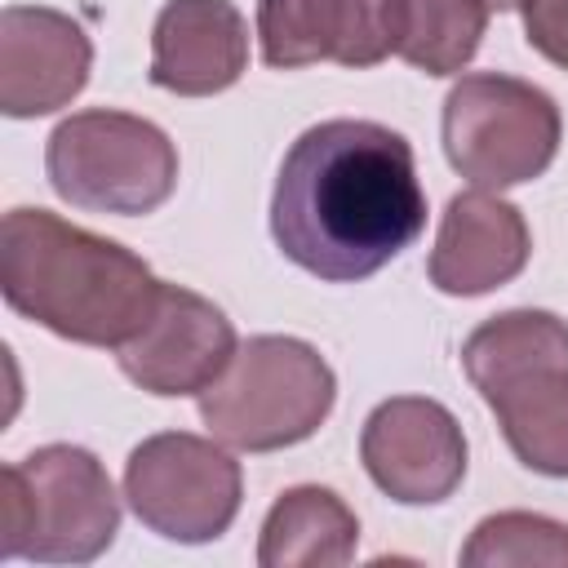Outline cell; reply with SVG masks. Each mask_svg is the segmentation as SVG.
I'll return each instance as SVG.
<instances>
[{
	"mask_svg": "<svg viewBox=\"0 0 568 568\" xmlns=\"http://www.w3.org/2000/svg\"><path fill=\"white\" fill-rule=\"evenodd\" d=\"M426 226L413 146L377 120H324L306 129L275 178L271 235L288 262L355 284L399 257Z\"/></svg>",
	"mask_w": 568,
	"mask_h": 568,
	"instance_id": "obj_1",
	"label": "cell"
},
{
	"mask_svg": "<svg viewBox=\"0 0 568 568\" xmlns=\"http://www.w3.org/2000/svg\"><path fill=\"white\" fill-rule=\"evenodd\" d=\"M0 293L40 328L120 351L146 328L164 280L124 244L49 209H9L0 222Z\"/></svg>",
	"mask_w": 568,
	"mask_h": 568,
	"instance_id": "obj_2",
	"label": "cell"
},
{
	"mask_svg": "<svg viewBox=\"0 0 568 568\" xmlns=\"http://www.w3.org/2000/svg\"><path fill=\"white\" fill-rule=\"evenodd\" d=\"M462 368L510 453L537 475L568 479V324L532 306L501 311L466 337Z\"/></svg>",
	"mask_w": 568,
	"mask_h": 568,
	"instance_id": "obj_3",
	"label": "cell"
},
{
	"mask_svg": "<svg viewBox=\"0 0 568 568\" xmlns=\"http://www.w3.org/2000/svg\"><path fill=\"white\" fill-rule=\"evenodd\" d=\"M120 532L106 466L75 444H44L0 470V555L89 564Z\"/></svg>",
	"mask_w": 568,
	"mask_h": 568,
	"instance_id": "obj_4",
	"label": "cell"
},
{
	"mask_svg": "<svg viewBox=\"0 0 568 568\" xmlns=\"http://www.w3.org/2000/svg\"><path fill=\"white\" fill-rule=\"evenodd\" d=\"M333 399L337 377L311 342L262 333L235 351L209 390H200V422L226 448L275 453L311 439L333 413Z\"/></svg>",
	"mask_w": 568,
	"mask_h": 568,
	"instance_id": "obj_5",
	"label": "cell"
},
{
	"mask_svg": "<svg viewBox=\"0 0 568 568\" xmlns=\"http://www.w3.org/2000/svg\"><path fill=\"white\" fill-rule=\"evenodd\" d=\"M49 186L89 213L142 217L178 186V146L169 133L129 111H75L44 146Z\"/></svg>",
	"mask_w": 568,
	"mask_h": 568,
	"instance_id": "obj_6",
	"label": "cell"
},
{
	"mask_svg": "<svg viewBox=\"0 0 568 568\" xmlns=\"http://www.w3.org/2000/svg\"><path fill=\"white\" fill-rule=\"evenodd\" d=\"M559 106L546 89L475 71L444 98V155L479 191H506L550 169L559 151Z\"/></svg>",
	"mask_w": 568,
	"mask_h": 568,
	"instance_id": "obj_7",
	"label": "cell"
},
{
	"mask_svg": "<svg viewBox=\"0 0 568 568\" xmlns=\"http://www.w3.org/2000/svg\"><path fill=\"white\" fill-rule=\"evenodd\" d=\"M124 497L151 532L200 546L235 524L244 475L222 439L164 430L129 453Z\"/></svg>",
	"mask_w": 568,
	"mask_h": 568,
	"instance_id": "obj_8",
	"label": "cell"
},
{
	"mask_svg": "<svg viewBox=\"0 0 568 568\" xmlns=\"http://www.w3.org/2000/svg\"><path fill=\"white\" fill-rule=\"evenodd\" d=\"M359 462L390 501L439 506L466 479V435L439 399L395 395L368 413Z\"/></svg>",
	"mask_w": 568,
	"mask_h": 568,
	"instance_id": "obj_9",
	"label": "cell"
},
{
	"mask_svg": "<svg viewBox=\"0 0 568 568\" xmlns=\"http://www.w3.org/2000/svg\"><path fill=\"white\" fill-rule=\"evenodd\" d=\"M235 351H240V342H235V328L222 315V306H213L209 297H200L182 284H164L155 315L146 320V328L138 337H129L115 351V359L133 386L178 399V395L209 390L226 373Z\"/></svg>",
	"mask_w": 568,
	"mask_h": 568,
	"instance_id": "obj_10",
	"label": "cell"
},
{
	"mask_svg": "<svg viewBox=\"0 0 568 568\" xmlns=\"http://www.w3.org/2000/svg\"><path fill=\"white\" fill-rule=\"evenodd\" d=\"M93 67L84 27L44 4H9L0 13V111L13 120L67 106Z\"/></svg>",
	"mask_w": 568,
	"mask_h": 568,
	"instance_id": "obj_11",
	"label": "cell"
},
{
	"mask_svg": "<svg viewBox=\"0 0 568 568\" xmlns=\"http://www.w3.org/2000/svg\"><path fill=\"white\" fill-rule=\"evenodd\" d=\"M257 40L275 71L311 62L364 71L390 53V0H262Z\"/></svg>",
	"mask_w": 568,
	"mask_h": 568,
	"instance_id": "obj_12",
	"label": "cell"
},
{
	"mask_svg": "<svg viewBox=\"0 0 568 568\" xmlns=\"http://www.w3.org/2000/svg\"><path fill=\"white\" fill-rule=\"evenodd\" d=\"M532 253L524 213L493 191H462L448 200L435 248L430 284L448 297H479L510 284Z\"/></svg>",
	"mask_w": 568,
	"mask_h": 568,
	"instance_id": "obj_13",
	"label": "cell"
},
{
	"mask_svg": "<svg viewBox=\"0 0 568 568\" xmlns=\"http://www.w3.org/2000/svg\"><path fill=\"white\" fill-rule=\"evenodd\" d=\"M248 67V27L231 0H169L151 27V84L178 98L231 89Z\"/></svg>",
	"mask_w": 568,
	"mask_h": 568,
	"instance_id": "obj_14",
	"label": "cell"
},
{
	"mask_svg": "<svg viewBox=\"0 0 568 568\" xmlns=\"http://www.w3.org/2000/svg\"><path fill=\"white\" fill-rule=\"evenodd\" d=\"M359 541L355 510L320 484H297L275 497L262 519L257 564L262 568H342Z\"/></svg>",
	"mask_w": 568,
	"mask_h": 568,
	"instance_id": "obj_15",
	"label": "cell"
},
{
	"mask_svg": "<svg viewBox=\"0 0 568 568\" xmlns=\"http://www.w3.org/2000/svg\"><path fill=\"white\" fill-rule=\"evenodd\" d=\"M488 27V0H390V53L426 75H457Z\"/></svg>",
	"mask_w": 568,
	"mask_h": 568,
	"instance_id": "obj_16",
	"label": "cell"
},
{
	"mask_svg": "<svg viewBox=\"0 0 568 568\" xmlns=\"http://www.w3.org/2000/svg\"><path fill=\"white\" fill-rule=\"evenodd\" d=\"M466 568H524V564H550L568 568V524L532 515V510H501L475 524L470 541L462 546Z\"/></svg>",
	"mask_w": 568,
	"mask_h": 568,
	"instance_id": "obj_17",
	"label": "cell"
},
{
	"mask_svg": "<svg viewBox=\"0 0 568 568\" xmlns=\"http://www.w3.org/2000/svg\"><path fill=\"white\" fill-rule=\"evenodd\" d=\"M524 40L555 67L568 71V0H524Z\"/></svg>",
	"mask_w": 568,
	"mask_h": 568,
	"instance_id": "obj_18",
	"label": "cell"
},
{
	"mask_svg": "<svg viewBox=\"0 0 568 568\" xmlns=\"http://www.w3.org/2000/svg\"><path fill=\"white\" fill-rule=\"evenodd\" d=\"M524 0H488V9H497V13H510V9H519Z\"/></svg>",
	"mask_w": 568,
	"mask_h": 568,
	"instance_id": "obj_19",
	"label": "cell"
}]
</instances>
